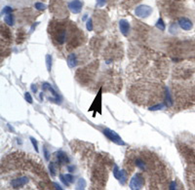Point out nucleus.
I'll use <instances>...</instances> for the list:
<instances>
[{
	"label": "nucleus",
	"mask_w": 195,
	"mask_h": 190,
	"mask_svg": "<svg viewBox=\"0 0 195 190\" xmlns=\"http://www.w3.org/2000/svg\"><path fill=\"white\" fill-rule=\"evenodd\" d=\"M102 134H104L110 141L114 142V143L117 144V145H122V146L126 145L124 140L121 139L120 135L117 134L116 132H114V131L110 130V129H103V130H102Z\"/></svg>",
	"instance_id": "f257e3e1"
},
{
	"label": "nucleus",
	"mask_w": 195,
	"mask_h": 190,
	"mask_svg": "<svg viewBox=\"0 0 195 190\" xmlns=\"http://www.w3.org/2000/svg\"><path fill=\"white\" fill-rule=\"evenodd\" d=\"M144 185V178L140 174H136L135 176L131 178L130 180V188L132 190L141 189Z\"/></svg>",
	"instance_id": "f03ea898"
},
{
	"label": "nucleus",
	"mask_w": 195,
	"mask_h": 190,
	"mask_svg": "<svg viewBox=\"0 0 195 190\" xmlns=\"http://www.w3.org/2000/svg\"><path fill=\"white\" fill-rule=\"evenodd\" d=\"M152 13V8L147 5H139L135 10V14L139 18H147Z\"/></svg>",
	"instance_id": "7ed1b4c3"
},
{
	"label": "nucleus",
	"mask_w": 195,
	"mask_h": 190,
	"mask_svg": "<svg viewBox=\"0 0 195 190\" xmlns=\"http://www.w3.org/2000/svg\"><path fill=\"white\" fill-rule=\"evenodd\" d=\"M42 89H43L44 91H49V92L52 94L53 97L49 98V101H51V102H60V96H59V94L57 93L56 91L54 90V88L52 87L50 84L47 83V82L43 83V84H42Z\"/></svg>",
	"instance_id": "20e7f679"
},
{
	"label": "nucleus",
	"mask_w": 195,
	"mask_h": 190,
	"mask_svg": "<svg viewBox=\"0 0 195 190\" xmlns=\"http://www.w3.org/2000/svg\"><path fill=\"white\" fill-rule=\"evenodd\" d=\"M82 6H83V3L80 0H72V1L68 2V4H67L68 9L73 14H79L82 10Z\"/></svg>",
	"instance_id": "39448f33"
},
{
	"label": "nucleus",
	"mask_w": 195,
	"mask_h": 190,
	"mask_svg": "<svg viewBox=\"0 0 195 190\" xmlns=\"http://www.w3.org/2000/svg\"><path fill=\"white\" fill-rule=\"evenodd\" d=\"M178 24L180 25V28L183 30H190L193 24H192V22H191L189 19H187L185 17H182V18H180L179 22H178Z\"/></svg>",
	"instance_id": "423d86ee"
},
{
	"label": "nucleus",
	"mask_w": 195,
	"mask_h": 190,
	"mask_svg": "<svg viewBox=\"0 0 195 190\" xmlns=\"http://www.w3.org/2000/svg\"><path fill=\"white\" fill-rule=\"evenodd\" d=\"M28 182V178L25 177V176H23V177H18V178H15L12 180L11 184L14 188H20L22 186H24L26 183Z\"/></svg>",
	"instance_id": "0eeeda50"
},
{
	"label": "nucleus",
	"mask_w": 195,
	"mask_h": 190,
	"mask_svg": "<svg viewBox=\"0 0 195 190\" xmlns=\"http://www.w3.org/2000/svg\"><path fill=\"white\" fill-rule=\"evenodd\" d=\"M119 28H120L121 33L124 36H127L129 31H130V23L126 20H121L119 22Z\"/></svg>",
	"instance_id": "6e6552de"
},
{
	"label": "nucleus",
	"mask_w": 195,
	"mask_h": 190,
	"mask_svg": "<svg viewBox=\"0 0 195 190\" xmlns=\"http://www.w3.org/2000/svg\"><path fill=\"white\" fill-rule=\"evenodd\" d=\"M57 159H58V162L60 164H67L69 162V159L67 157L66 153H65L63 150H60L57 152Z\"/></svg>",
	"instance_id": "1a4fd4ad"
},
{
	"label": "nucleus",
	"mask_w": 195,
	"mask_h": 190,
	"mask_svg": "<svg viewBox=\"0 0 195 190\" xmlns=\"http://www.w3.org/2000/svg\"><path fill=\"white\" fill-rule=\"evenodd\" d=\"M67 65L70 68H73L77 65V57L75 54H70L67 57Z\"/></svg>",
	"instance_id": "9d476101"
},
{
	"label": "nucleus",
	"mask_w": 195,
	"mask_h": 190,
	"mask_svg": "<svg viewBox=\"0 0 195 190\" xmlns=\"http://www.w3.org/2000/svg\"><path fill=\"white\" fill-rule=\"evenodd\" d=\"M116 179L119 180L122 185H124L127 181V173H126L125 170H120L119 173H118V176H117Z\"/></svg>",
	"instance_id": "9b49d317"
},
{
	"label": "nucleus",
	"mask_w": 195,
	"mask_h": 190,
	"mask_svg": "<svg viewBox=\"0 0 195 190\" xmlns=\"http://www.w3.org/2000/svg\"><path fill=\"white\" fill-rule=\"evenodd\" d=\"M165 103H166L167 106H171L173 104L172 97H171L170 91H169V89H168L167 87L165 88Z\"/></svg>",
	"instance_id": "f8f14e48"
},
{
	"label": "nucleus",
	"mask_w": 195,
	"mask_h": 190,
	"mask_svg": "<svg viewBox=\"0 0 195 190\" xmlns=\"http://www.w3.org/2000/svg\"><path fill=\"white\" fill-rule=\"evenodd\" d=\"M4 22L8 25H14V16L12 14L6 15L4 18Z\"/></svg>",
	"instance_id": "ddd939ff"
},
{
	"label": "nucleus",
	"mask_w": 195,
	"mask_h": 190,
	"mask_svg": "<svg viewBox=\"0 0 195 190\" xmlns=\"http://www.w3.org/2000/svg\"><path fill=\"white\" fill-rule=\"evenodd\" d=\"M156 28L158 29H160V30H162V31H164L166 29V25H165V23H164V22H163V20L161 18L158 19L157 23H156Z\"/></svg>",
	"instance_id": "4468645a"
},
{
	"label": "nucleus",
	"mask_w": 195,
	"mask_h": 190,
	"mask_svg": "<svg viewBox=\"0 0 195 190\" xmlns=\"http://www.w3.org/2000/svg\"><path fill=\"white\" fill-rule=\"evenodd\" d=\"M49 171H50V175H51L52 176H56L57 169H56V165H55L54 162H51L49 164Z\"/></svg>",
	"instance_id": "2eb2a0df"
},
{
	"label": "nucleus",
	"mask_w": 195,
	"mask_h": 190,
	"mask_svg": "<svg viewBox=\"0 0 195 190\" xmlns=\"http://www.w3.org/2000/svg\"><path fill=\"white\" fill-rule=\"evenodd\" d=\"M136 166L140 169V170H145L146 169V166H145V163L141 160V159H137L136 160Z\"/></svg>",
	"instance_id": "dca6fc26"
},
{
	"label": "nucleus",
	"mask_w": 195,
	"mask_h": 190,
	"mask_svg": "<svg viewBox=\"0 0 195 190\" xmlns=\"http://www.w3.org/2000/svg\"><path fill=\"white\" fill-rule=\"evenodd\" d=\"M46 66L48 71H51L52 69V56L46 55Z\"/></svg>",
	"instance_id": "f3484780"
},
{
	"label": "nucleus",
	"mask_w": 195,
	"mask_h": 190,
	"mask_svg": "<svg viewBox=\"0 0 195 190\" xmlns=\"http://www.w3.org/2000/svg\"><path fill=\"white\" fill-rule=\"evenodd\" d=\"M86 187V181L84 178H79L78 182H77V187L76 189H84Z\"/></svg>",
	"instance_id": "a211bd4d"
},
{
	"label": "nucleus",
	"mask_w": 195,
	"mask_h": 190,
	"mask_svg": "<svg viewBox=\"0 0 195 190\" xmlns=\"http://www.w3.org/2000/svg\"><path fill=\"white\" fill-rule=\"evenodd\" d=\"M12 11H13V9H12V7H10V6H5L4 8L2 9V11H1V14H2V15H9V14H12Z\"/></svg>",
	"instance_id": "6ab92c4d"
},
{
	"label": "nucleus",
	"mask_w": 195,
	"mask_h": 190,
	"mask_svg": "<svg viewBox=\"0 0 195 190\" xmlns=\"http://www.w3.org/2000/svg\"><path fill=\"white\" fill-rule=\"evenodd\" d=\"M164 106H165V103H158V104H156V105H153V106L149 107V110H152V111L160 110V109H162Z\"/></svg>",
	"instance_id": "aec40b11"
},
{
	"label": "nucleus",
	"mask_w": 195,
	"mask_h": 190,
	"mask_svg": "<svg viewBox=\"0 0 195 190\" xmlns=\"http://www.w3.org/2000/svg\"><path fill=\"white\" fill-rule=\"evenodd\" d=\"M34 7H35V9L39 10V11H43V10L46 9V5L41 3V2H36L34 4Z\"/></svg>",
	"instance_id": "412c9836"
},
{
	"label": "nucleus",
	"mask_w": 195,
	"mask_h": 190,
	"mask_svg": "<svg viewBox=\"0 0 195 190\" xmlns=\"http://www.w3.org/2000/svg\"><path fill=\"white\" fill-rule=\"evenodd\" d=\"M86 28L88 31H92L93 30V22H92V19H88L87 22H86Z\"/></svg>",
	"instance_id": "4be33fe9"
},
{
	"label": "nucleus",
	"mask_w": 195,
	"mask_h": 190,
	"mask_svg": "<svg viewBox=\"0 0 195 190\" xmlns=\"http://www.w3.org/2000/svg\"><path fill=\"white\" fill-rule=\"evenodd\" d=\"M24 98H25V101H26L28 103H32V102H33L32 97H31L30 93H28V92L24 93Z\"/></svg>",
	"instance_id": "5701e85b"
},
{
	"label": "nucleus",
	"mask_w": 195,
	"mask_h": 190,
	"mask_svg": "<svg viewBox=\"0 0 195 190\" xmlns=\"http://www.w3.org/2000/svg\"><path fill=\"white\" fill-rule=\"evenodd\" d=\"M60 181H61V182H63V183H64V184H65V186H68V185L70 184L69 182L67 181V179H66V177H65V176H64V175H61V174L60 175Z\"/></svg>",
	"instance_id": "b1692460"
},
{
	"label": "nucleus",
	"mask_w": 195,
	"mask_h": 190,
	"mask_svg": "<svg viewBox=\"0 0 195 190\" xmlns=\"http://www.w3.org/2000/svg\"><path fill=\"white\" fill-rule=\"evenodd\" d=\"M30 141H31V143H32L33 147L35 149V151L38 152V144H37V141H36V139L32 138V137H30Z\"/></svg>",
	"instance_id": "393cba45"
},
{
	"label": "nucleus",
	"mask_w": 195,
	"mask_h": 190,
	"mask_svg": "<svg viewBox=\"0 0 195 190\" xmlns=\"http://www.w3.org/2000/svg\"><path fill=\"white\" fill-rule=\"evenodd\" d=\"M178 23H173L171 24V26H170V31L171 33H175L176 32V30H178V25H176Z\"/></svg>",
	"instance_id": "a878e982"
},
{
	"label": "nucleus",
	"mask_w": 195,
	"mask_h": 190,
	"mask_svg": "<svg viewBox=\"0 0 195 190\" xmlns=\"http://www.w3.org/2000/svg\"><path fill=\"white\" fill-rule=\"evenodd\" d=\"M65 177H66V179H67V181H68L69 183H72V182L74 181V177H73L72 175H70V174H66V175H65Z\"/></svg>",
	"instance_id": "bb28decb"
},
{
	"label": "nucleus",
	"mask_w": 195,
	"mask_h": 190,
	"mask_svg": "<svg viewBox=\"0 0 195 190\" xmlns=\"http://www.w3.org/2000/svg\"><path fill=\"white\" fill-rule=\"evenodd\" d=\"M119 168H118V166L117 165H115L114 166V168H113V176H114V177L116 178L117 177V176H118V173H119Z\"/></svg>",
	"instance_id": "cd10ccee"
},
{
	"label": "nucleus",
	"mask_w": 195,
	"mask_h": 190,
	"mask_svg": "<svg viewBox=\"0 0 195 190\" xmlns=\"http://www.w3.org/2000/svg\"><path fill=\"white\" fill-rule=\"evenodd\" d=\"M107 0H97V6L98 7H103L105 5Z\"/></svg>",
	"instance_id": "c85d7f7f"
},
{
	"label": "nucleus",
	"mask_w": 195,
	"mask_h": 190,
	"mask_svg": "<svg viewBox=\"0 0 195 190\" xmlns=\"http://www.w3.org/2000/svg\"><path fill=\"white\" fill-rule=\"evenodd\" d=\"M43 152H44V156H45V159H46L47 161L49 160V158H50V154L48 152V150H47L46 147H43Z\"/></svg>",
	"instance_id": "c756f323"
},
{
	"label": "nucleus",
	"mask_w": 195,
	"mask_h": 190,
	"mask_svg": "<svg viewBox=\"0 0 195 190\" xmlns=\"http://www.w3.org/2000/svg\"><path fill=\"white\" fill-rule=\"evenodd\" d=\"M170 189L171 190L176 189V181H172V182H171V184H170Z\"/></svg>",
	"instance_id": "7c9ffc66"
},
{
	"label": "nucleus",
	"mask_w": 195,
	"mask_h": 190,
	"mask_svg": "<svg viewBox=\"0 0 195 190\" xmlns=\"http://www.w3.org/2000/svg\"><path fill=\"white\" fill-rule=\"evenodd\" d=\"M74 166H67V170H68V171L69 173H73L74 171Z\"/></svg>",
	"instance_id": "2f4dec72"
},
{
	"label": "nucleus",
	"mask_w": 195,
	"mask_h": 190,
	"mask_svg": "<svg viewBox=\"0 0 195 190\" xmlns=\"http://www.w3.org/2000/svg\"><path fill=\"white\" fill-rule=\"evenodd\" d=\"M31 90H32L33 93H36V92H37V87H36L35 85H32V86H31Z\"/></svg>",
	"instance_id": "473e14b6"
},
{
	"label": "nucleus",
	"mask_w": 195,
	"mask_h": 190,
	"mask_svg": "<svg viewBox=\"0 0 195 190\" xmlns=\"http://www.w3.org/2000/svg\"><path fill=\"white\" fill-rule=\"evenodd\" d=\"M38 23H34V24L32 25V26H31V28H30V32H32V30H33V29H34L35 28H36V26H37Z\"/></svg>",
	"instance_id": "72a5a7b5"
},
{
	"label": "nucleus",
	"mask_w": 195,
	"mask_h": 190,
	"mask_svg": "<svg viewBox=\"0 0 195 190\" xmlns=\"http://www.w3.org/2000/svg\"><path fill=\"white\" fill-rule=\"evenodd\" d=\"M54 185L56 186V188H57V189H60V190L63 189V187H60V185H59V184H58V183H56V182L54 183Z\"/></svg>",
	"instance_id": "f704fd0d"
}]
</instances>
